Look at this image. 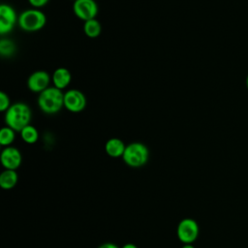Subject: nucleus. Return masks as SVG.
I'll use <instances>...</instances> for the list:
<instances>
[{
  "label": "nucleus",
  "mask_w": 248,
  "mask_h": 248,
  "mask_svg": "<svg viewBox=\"0 0 248 248\" xmlns=\"http://www.w3.org/2000/svg\"><path fill=\"white\" fill-rule=\"evenodd\" d=\"M32 110L25 103L18 102L12 106L5 112V123L16 132H20L24 127L30 124Z\"/></svg>",
  "instance_id": "1"
},
{
  "label": "nucleus",
  "mask_w": 248,
  "mask_h": 248,
  "mask_svg": "<svg viewBox=\"0 0 248 248\" xmlns=\"http://www.w3.org/2000/svg\"><path fill=\"white\" fill-rule=\"evenodd\" d=\"M38 106L46 114H55L64 107V93L56 87H48L39 94Z\"/></svg>",
  "instance_id": "2"
},
{
  "label": "nucleus",
  "mask_w": 248,
  "mask_h": 248,
  "mask_svg": "<svg viewBox=\"0 0 248 248\" xmlns=\"http://www.w3.org/2000/svg\"><path fill=\"white\" fill-rule=\"evenodd\" d=\"M122 159L129 167L140 168L147 163L149 159V150L147 146L141 142H132L126 145Z\"/></svg>",
  "instance_id": "3"
},
{
  "label": "nucleus",
  "mask_w": 248,
  "mask_h": 248,
  "mask_svg": "<svg viewBox=\"0 0 248 248\" xmlns=\"http://www.w3.org/2000/svg\"><path fill=\"white\" fill-rule=\"evenodd\" d=\"M46 23V15L38 9L23 11L19 16L17 24L21 30L26 32H36L41 30Z\"/></svg>",
  "instance_id": "4"
},
{
  "label": "nucleus",
  "mask_w": 248,
  "mask_h": 248,
  "mask_svg": "<svg viewBox=\"0 0 248 248\" xmlns=\"http://www.w3.org/2000/svg\"><path fill=\"white\" fill-rule=\"evenodd\" d=\"M176 234L183 244L193 243L199 235V225L192 218H184L178 223Z\"/></svg>",
  "instance_id": "5"
},
{
  "label": "nucleus",
  "mask_w": 248,
  "mask_h": 248,
  "mask_svg": "<svg viewBox=\"0 0 248 248\" xmlns=\"http://www.w3.org/2000/svg\"><path fill=\"white\" fill-rule=\"evenodd\" d=\"M73 12L77 17L87 21L96 17L98 14V5L95 0H75Z\"/></svg>",
  "instance_id": "6"
},
{
  "label": "nucleus",
  "mask_w": 248,
  "mask_h": 248,
  "mask_svg": "<svg viewBox=\"0 0 248 248\" xmlns=\"http://www.w3.org/2000/svg\"><path fill=\"white\" fill-rule=\"evenodd\" d=\"M64 107L71 112H80L86 107V97L78 89H70L64 93Z\"/></svg>",
  "instance_id": "7"
},
{
  "label": "nucleus",
  "mask_w": 248,
  "mask_h": 248,
  "mask_svg": "<svg viewBox=\"0 0 248 248\" xmlns=\"http://www.w3.org/2000/svg\"><path fill=\"white\" fill-rule=\"evenodd\" d=\"M18 21L16 11L8 4H1L0 6V34L5 35L10 33L16 23Z\"/></svg>",
  "instance_id": "8"
},
{
  "label": "nucleus",
  "mask_w": 248,
  "mask_h": 248,
  "mask_svg": "<svg viewBox=\"0 0 248 248\" xmlns=\"http://www.w3.org/2000/svg\"><path fill=\"white\" fill-rule=\"evenodd\" d=\"M50 76L46 71H36L32 73L27 79V87L30 91L41 93L49 87Z\"/></svg>",
  "instance_id": "9"
},
{
  "label": "nucleus",
  "mask_w": 248,
  "mask_h": 248,
  "mask_svg": "<svg viewBox=\"0 0 248 248\" xmlns=\"http://www.w3.org/2000/svg\"><path fill=\"white\" fill-rule=\"evenodd\" d=\"M0 160L5 170H16L21 165L22 157L20 151L17 148L14 146H7L2 150Z\"/></svg>",
  "instance_id": "10"
},
{
  "label": "nucleus",
  "mask_w": 248,
  "mask_h": 248,
  "mask_svg": "<svg viewBox=\"0 0 248 248\" xmlns=\"http://www.w3.org/2000/svg\"><path fill=\"white\" fill-rule=\"evenodd\" d=\"M51 80L53 82L54 87L62 90L70 84L72 80V74L68 69L60 67L53 72Z\"/></svg>",
  "instance_id": "11"
},
{
  "label": "nucleus",
  "mask_w": 248,
  "mask_h": 248,
  "mask_svg": "<svg viewBox=\"0 0 248 248\" xmlns=\"http://www.w3.org/2000/svg\"><path fill=\"white\" fill-rule=\"evenodd\" d=\"M126 148V144L117 138L109 139L105 144V151L106 153L112 158L122 157Z\"/></svg>",
  "instance_id": "12"
},
{
  "label": "nucleus",
  "mask_w": 248,
  "mask_h": 248,
  "mask_svg": "<svg viewBox=\"0 0 248 248\" xmlns=\"http://www.w3.org/2000/svg\"><path fill=\"white\" fill-rule=\"evenodd\" d=\"M18 180L17 172L14 170H5L0 174V187L4 190L13 189Z\"/></svg>",
  "instance_id": "13"
},
{
  "label": "nucleus",
  "mask_w": 248,
  "mask_h": 248,
  "mask_svg": "<svg viewBox=\"0 0 248 248\" xmlns=\"http://www.w3.org/2000/svg\"><path fill=\"white\" fill-rule=\"evenodd\" d=\"M83 31L88 38H97L102 32V24L96 18L84 21Z\"/></svg>",
  "instance_id": "14"
},
{
  "label": "nucleus",
  "mask_w": 248,
  "mask_h": 248,
  "mask_svg": "<svg viewBox=\"0 0 248 248\" xmlns=\"http://www.w3.org/2000/svg\"><path fill=\"white\" fill-rule=\"evenodd\" d=\"M19 133H20V137H21L22 140L25 141L26 143L33 144V143L37 142V140H39L38 130L30 124L27 125L26 127H24Z\"/></svg>",
  "instance_id": "15"
},
{
  "label": "nucleus",
  "mask_w": 248,
  "mask_h": 248,
  "mask_svg": "<svg viewBox=\"0 0 248 248\" xmlns=\"http://www.w3.org/2000/svg\"><path fill=\"white\" fill-rule=\"evenodd\" d=\"M16 139V131L6 126L0 130V143L3 146H11Z\"/></svg>",
  "instance_id": "16"
},
{
  "label": "nucleus",
  "mask_w": 248,
  "mask_h": 248,
  "mask_svg": "<svg viewBox=\"0 0 248 248\" xmlns=\"http://www.w3.org/2000/svg\"><path fill=\"white\" fill-rule=\"evenodd\" d=\"M16 45L10 39H1L0 41V54L2 56H12L16 52Z\"/></svg>",
  "instance_id": "17"
},
{
  "label": "nucleus",
  "mask_w": 248,
  "mask_h": 248,
  "mask_svg": "<svg viewBox=\"0 0 248 248\" xmlns=\"http://www.w3.org/2000/svg\"><path fill=\"white\" fill-rule=\"evenodd\" d=\"M11 106L12 104H11L9 95L3 91L0 92V110L3 112H6Z\"/></svg>",
  "instance_id": "18"
},
{
  "label": "nucleus",
  "mask_w": 248,
  "mask_h": 248,
  "mask_svg": "<svg viewBox=\"0 0 248 248\" xmlns=\"http://www.w3.org/2000/svg\"><path fill=\"white\" fill-rule=\"evenodd\" d=\"M49 0H28L29 4L31 6H33L34 8H42L44 6H46L48 3Z\"/></svg>",
  "instance_id": "19"
},
{
  "label": "nucleus",
  "mask_w": 248,
  "mask_h": 248,
  "mask_svg": "<svg viewBox=\"0 0 248 248\" xmlns=\"http://www.w3.org/2000/svg\"><path fill=\"white\" fill-rule=\"evenodd\" d=\"M98 248H119L116 244L114 243H111V242H106V243H103L101 244Z\"/></svg>",
  "instance_id": "20"
},
{
  "label": "nucleus",
  "mask_w": 248,
  "mask_h": 248,
  "mask_svg": "<svg viewBox=\"0 0 248 248\" xmlns=\"http://www.w3.org/2000/svg\"><path fill=\"white\" fill-rule=\"evenodd\" d=\"M121 248H138V247H137V245H135L133 243H126Z\"/></svg>",
  "instance_id": "21"
},
{
  "label": "nucleus",
  "mask_w": 248,
  "mask_h": 248,
  "mask_svg": "<svg viewBox=\"0 0 248 248\" xmlns=\"http://www.w3.org/2000/svg\"><path fill=\"white\" fill-rule=\"evenodd\" d=\"M181 248H195V246H193L192 243H188V244H184Z\"/></svg>",
  "instance_id": "22"
},
{
  "label": "nucleus",
  "mask_w": 248,
  "mask_h": 248,
  "mask_svg": "<svg viewBox=\"0 0 248 248\" xmlns=\"http://www.w3.org/2000/svg\"><path fill=\"white\" fill-rule=\"evenodd\" d=\"M245 84H246V88L248 89V75L246 77V79H245Z\"/></svg>",
  "instance_id": "23"
},
{
  "label": "nucleus",
  "mask_w": 248,
  "mask_h": 248,
  "mask_svg": "<svg viewBox=\"0 0 248 248\" xmlns=\"http://www.w3.org/2000/svg\"><path fill=\"white\" fill-rule=\"evenodd\" d=\"M74 1H75V0H74Z\"/></svg>",
  "instance_id": "24"
}]
</instances>
